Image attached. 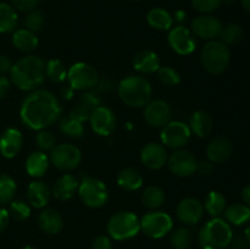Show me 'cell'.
<instances>
[{
    "label": "cell",
    "instance_id": "cell-32",
    "mask_svg": "<svg viewBox=\"0 0 250 249\" xmlns=\"http://www.w3.org/2000/svg\"><path fill=\"white\" fill-rule=\"evenodd\" d=\"M19 16L14 6L0 2V33L12 32L17 26Z\"/></svg>",
    "mask_w": 250,
    "mask_h": 249
},
{
    "label": "cell",
    "instance_id": "cell-47",
    "mask_svg": "<svg viewBox=\"0 0 250 249\" xmlns=\"http://www.w3.org/2000/svg\"><path fill=\"white\" fill-rule=\"evenodd\" d=\"M197 172L200 176H210L214 172V164L210 160H202L198 161Z\"/></svg>",
    "mask_w": 250,
    "mask_h": 249
},
{
    "label": "cell",
    "instance_id": "cell-50",
    "mask_svg": "<svg viewBox=\"0 0 250 249\" xmlns=\"http://www.w3.org/2000/svg\"><path fill=\"white\" fill-rule=\"evenodd\" d=\"M10 85H11V81L4 75H0V99H2L9 93Z\"/></svg>",
    "mask_w": 250,
    "mask_h": 249
},
{
    "label": "cell",
    "instance_id": "cell-35",
    "mask_svg": "<svg viewBox=\"0 0 250 249\" xmlns=\"http://www.w3.org/2000/svg\"><path fill=\"white\" fill-rule=\"evenodd\" d=\"M45 75L50 82L62 83L67 78V71L65 65L58 59H50L45 63Z\"/></svg>",
    "mask_w": 250,
    "mask_h": 249
},
{
    "label": "cell",
    "instance_id": "cell-55",
    "mask_svg": "<svg viewBox=\"0 0 250 249\" xmlns=\"http://www.w3.org/2000/svg\"><path fill=\"white\" fill-rule=\"evenodd\" d=\"M172 17H173V21L178 22V23L181 24L182 22L186 21V19H187V15H186V11H183V10H177Z\"/></svg>",
    "mask_w": 250,
    "mask_h": 249
},
{
    "label": "cell",
    "instance_id": "cell-5",
    "mask_svg": "<svg viewBox=\"0 0 250 249\" xmlns=\"http://www.w3.org/2000/svg\"><path fill=\"white\" fill-rule=\"evenodd\" d=\"M229 59L231 53L229 45L221 41H209L203 46L200 60L205 70L211 75H220L224 72L229 66Z\"/></svg>",
    "mask_w": 250,
    "mask_h": 249
},
{
    "label": "cell",
    "instance_id": "cell-54",
    "mask_svg": "<svg viewBox=\"0 0 250 249\" xmlns=\"http://www.w3.org/2000/svg\"><path fill=\"white\" fill-rule=\"evenodd\" d=\"M242 199H243L244 204L248 205L250 208V183L247 185L246 187L243 188V190H242Z\"/></svg>",
    "mask_w": 250,
    "mask_h": 249
},
{
    "label": "cell",
    "instance_id": "cell-12",
    "mask_svg": "<svg viewBox=\"0 0 250 249\" xmlns=\"http://www.w3.org/2000/svg\"><path fill=\"white\" fill-rule=\"evenodd\" d=\"M167 43L170 48L178 55H189L197 48V41L190 29L183 24L173 27L170 29L167 36Z\"/></svg>",
    "mask_w": 250,
    "mask_h": 249
},
{
    "label": "cell",
    "instance_id": "cell-33",
    "mask_svg": "<svg viewBox=\"0 0 250 249\" xmlns=\"http://www.w3.org/2000/svg\"><path fill=\"white\" fill-rule=\"evenodd\" d=\"M165 202V193L159 186H149L144 189L142 194V203L146 208L150 210H155L160 208Z\"/></svg>",
    "mask_w": 250,
    "mask_h": 249
},
{
    "label": "cell",
    "instance_id": "cell-30",
    "mask_svg": "<svg viewBox=\"0 0 250 249\" xmlns=\"http://www.w3.org/2000/svg\"><path fill=\"white\" fill-rule=\"evenodd\" d=\"M224 214L225 219L229 224L234 225V226H241V225L247 224L250 220V208L248 205L242 204V203H236V204L227 207Z\"/></svg>",
    "mask_w": 250,
    "mask_h": 249
},
{
    "label": "cell",
    "instance_id": "cell-56",
    "mask_svg": "<svg viewBox=\"0 0 250 249\" xmlns=\"http://www.w3.org/2000/svg\"><path fill=\"white\" fill-rule=\"evenodd\" d=\"M242 6L247 12L250 14V0H242Z\"/></svg>",
    "mask_w": 250,
    "mask_h": 249
},
{
    "label": "cell",
    "instance_id": "cell-7",
    "mask_svg": "<svg viewBox=\"0 0 250 249\" xmlns=\"http://www.w3.org/2000/svg\"><path fill=\"white\" fill-rule=\"evenodd\" d=\"M78 195L83 204L92 209H98L106 204L109 190L103 181L94 177H85L78 185Z\"/></svg>",
    "mask_w": 250,
    "mask_h": 249
},
{
    "label": "cell",
    "instance_id": "cell-8",
    "mask_svg": "<svg viewBox=\"0 0 250 249\" xmlns=\"http://www.w3.org/2000/svg\"><path fill=\"white\" fill-rule=\"evenodd\" d=\"M68 84L73 90H85L93 89L97 87L99 75L94 66L87 62H76L68 68L67 78Z\"/></svg>",
    "mask_w": 250,
    "mask_h": 249
},
{
    "label": "cell",
    "instance_id": "cell-21",
    "mask_svg": "<svg viewBox=\"0 0 250 249\" xmlns=\"http://www.w3.org/2000/svg\"><path fill=\"white\" fill-rule=\"evenodd\" d=\"M51 188L43 181H33L27 188V199L29 205L37 209H43L51 199Z\"/></svg>",
    "mask_w": 250,
    "mask_h": 249
},
{
    "label": "cell",
    "instance_id": "cell-57",
    "mask_svg": "<svg viewBox=\"0 0 250 249\" xmlns=\"http://www.w3.org/2000/svg\"><path fill=\"white\" fill-rule=\"evenodd\" d=\"M244 236H246L247 241H248L250 243V224L246 227V229H244Z\"/></svg>",
    "mask_w": 250,
    "mask_h": 249
},
{
    "label": "cell",
    "instance_id": "cell-37",
    "mask_svg": "<svg viewBox=\"0 0 250 249\" xmlns=\"http://www.w3.org/2000/svg\"><path fill=\"white\" fill-rule=\"evenodd\" d=\"M220 38H221L222 43H225L226 45H233L243 38V29L239 24L229 23L227 26L222 27Z\"/></svg>",
    "mask_w": 250,
    "mask_h": 249
},
{
    "label": "cell",
    "instance_id": "cell-27",
    "mask_svg": "<svg viewBox=\"0 0 250 249\" xmlns=\"http://www.w3.org/2000/svg\"><path fill=\"white\" fill-rule=\"evenodd\" d=\"M146 21L151 28L156 31H170L173 24V17L167 10L155 7L146 15Z\"/></svg>",
    "mask_w": 250,
    "mask_h": 249
},
{
    "label": "cell",
    "instance_id": "cell-17",
    "mask_svg": "<svg viewBox=\"0 0 250 249\" xmlns=\"http://www.w3.org/2000/svg\"><path fill=\"white\" fill-rule=\"evenodd\" d=\"M203 214H204V207L202 202L194 197L183 198L176 208L177 219L187 226H193L200 222Z\"/></svg>",
    "mask_w": 250,
    "mask_h": 249
},
{
    "label": "cell",
    "instance_id": "cell-11",
    "mask_svg": "<svg viewBox=\"0 0 250 249\" xmlns=\"http://www.w3.org/2000/svg\"><path fill=\"white\" fill-rule=\"evenodd\" d=\"M82 160L81 150L73 144H59L50 151V161L61 171H72Z\"/></svg>",
    "mask_w": 250,
    "mask_h": 249
},
{
    "label": "cell",
    "instance_id": "cell-4",
    "mask_svg": "<svg viewBox=\"0 0 250 249\" xmlns=\"http://www.w3.org/2000/svg\"><path fill=\"white\" fill-rule=\"evenodd\" d=\"M233 232L229 222L220 217H212L203 225L198 233L202 249H225L231 244Z\"/></svg>",
    "mask_w": 250,
    "mask_h": 249
},
{
    "label": "cell",
    "instance_id": "cell-16",
    "mask_svg": "<svg viewBox=\"0 0 250 249\" xmlns=\"http://www.w3.org/2000/svg\"><path fill=\"white\" fill-rule=\"evenodd\" d=\"M222 23L219 19L211 15H200L190 23V31L194 36L204 41H214L222 31Z\"/></svg>",
    "mask_w": 250,
    "mask_h": 249
},
{
    "label": "cell",
    "instance_id": "cell-34",
    "mask_svg": "<svg viewBox=\"0 0 250 249\" xmlns=\"http://www.w3.org/2000/svg\"><path fill=\"white\" fill-rule=\"evenodd\" d=\"M17 185L14 178L6 173H0V205L9 204L14 200Z\"/></svg>",
    "mask_w": 250,
    "mask_h": 249
},
{
    "label": "cell",
    "instance_id": "cell-58",
    "mask_svg": "<svg viewBox=\"0 0 250 249\" xmlns=\"http://www.w3.org/2000/svg\"><path fill=\"white\" fill-rule=\"evenodd\" d=\"M233 2V0H222V4H226V5H231Z\"/></svg>",
    "mask_w": 250,
    "mask_h": 249
},
{
    "label": "cell",
    "instance_id": "cell-19",
    "mask_svg": "<svg viewBox=\"0 0 250 249\" xmlns=\"http://www.w3.org/2000/svg\"><path fill=\"white\" fill-rule=\"evenodd\" d=\"M23 137L17 128H6L0 136V154L6 159H12L21 151Z\"/></svg>",
    "mask_w": 250,
    "mask_h": 249
},
{
    "label": "cell",
    "instance_id": "cell-20",
    "mask_svg": "<svg viewBox=\"0 0 250 249\" xmlns=\"http://www.w3.org/2000/svg\"><path fill=\"white\" fill-rule=\"evenodd\" d=\"M233 151V144L227 137H216L209 143L207 148L208 160L212 164H222L229 160Z\"/></svg>",
    "mask_w": 250,
    "mask_h": 249
},
{
    "label": "cell",
    "instance_id": "cell-46",
    "mask_svg": "<svg viewBox=\"0 0 250 249\" xmlns=\"http://www.w3.org/2000/svg\"><path fill=\"white\" fill-rule=\"evenodd\" d=\"M11 2L12 6L15 7V10L29 12L32 11V10H36L39 0H11Z\"/></svg>",
    "mask_w": 250,
    "mask_h": 249
},
{
    "label": "cell",
    "instance_id": "cell-15",
    "mask_svg": "<svg viewBox=\"0 0 250 249\" xmlns=\"http://www.w3.org/2000/svg\"><path fill=\"white\" fill-rule=\"evenodd\" d=\"M89 122L93 131L102 137L110 136L117 126L115 112L110 107L102 106V105L90 112Z\"/></svg>",
    "mask_w": 250,
    "mask_h": 249
},
{
    "label": "cell",
    "instance_id": "cell-38",
    "mask_svg": "<svg viewBox=\"0 0 250 249\" xmlns=\"http://www.w3.org/2000/svg\"><path fill=\"white\" fill-rule=\"evenodd\" d=\"M170 243L175 249H188L192 243V233L186 227H180L171 233Z\"/></svg>",
    "mask_w": 250,
    "mask_h": 249
},
{
    "label": "cell",
    "instance_id": "cell-28",
    "mask_svg": "<svg viewBox=\"0 0 250 249\" xmlns=\"http://www.w3.org/2000/svg\"><path fill=\"white\" fill-rule=\"evenodd\" d=\"M49 167V158L43 151H33L26 160V171L32 177H42Z\"/></svg>",
    "mask_w": 250,
    "mask_h": 249
},
{
    "label": "cell",
    "instance_id": "cell-24",
    "mask_svg": "<svg viewBox=\"0 0 250 249\" xmlns=\"http://www.w3.org/2000/svg\"><path fill=\"white\" fill-rule=\"evenodd\" d=\"M38 226L44 233L58 234L63 227V220L60 212L51 208H46L39 214Z\"/></svg>",
    "mask_w": 250,
    "mask_h": 249
},
{
    "label": "cell",
    "instance_id": "cell-23",
    "mask_svg": "<svg viewBox=\"0 0 250 249\" xmlns=\"http://www.w3.org/2000/svg\"><path fill=\"white\" fill-rule=\"evenodd\" d=\"M160 58L158 54L151 50H142L137 53L133 58V67L143 75L158 72L160 68Z\"/></svg>",
    "mask_w": 250,
    "mask_h": 249
},
{
    "label": "cell",
    "instance_id": "cell-22",
    "mask_svg": "<svg viewBox=\"0 0 250 249\" xmlns=\"http://www.w3.org/2000/svg\"><path fill=\"white\" fill-rule=\"evenodd\" d=\"M78 181L75 176L65 173L54 182L51 187V195L60 202L70 200L78 189Z\"/></svg>",
    "mask_w": 250,
    "mask_h": 249
},
{
    "label": "cell",
    "instance_id": "cell-3",
    "mask_svg": "<svg viewBox=\"0 0 250 249\" xmlns=\"http://www.w3.org/2000/svg\"><path fill=\"white\" fill-rule=\"evenodd\" d=\"M117 93L127 106L144 107L151 100L153 88L143 76H127L117 85Z\"/></svg>",
    "mask_w": 250,
    "mask_h": 249
},
{
    "label": "cell",
    "instance_id": "cell-48",
    "mask_svg": "<svg viewBox=\"0 0 250 249\" xmlns=\"http://www.w3.org/2000/svg\"><path fill=\"white\" fill-rule=\"evenodd\" d=\"M93 249H112V242L107 236H98L93 241Z\"/></svg>",
    "mask_w": 250,
    "mask_h": 249
},
{
    "label": "cell",
    "instance_id": "cell-59",
    "mask_svg": "<svg viewBox=\"0 0 250 249\" xmlns=\"http://www.w3.org/2000/svg\"><path fill=\"white\" fill-rule=\"evenodd\" d=\"M22 249H36V248H34V247H32V246H26V247H23Z\"/></svg>",
    "mask_w": 250,
    "mask_h": 249
},
{
    "label": "cell",
    "instance_id": "cell-9",
    "mask_svg": "<svg viewBox=\"0 0 250 249\" xmlns=\"http://www.w3.org/2000/svg\"><path fill=\"white\" fill-rule=\"evenodd\" d=\"M173 227V221L167 212L150 211L141 220V231L150 238H163L170 233Z\"/></svg>",
    "mask_w": 250,
    "mask_h": 249
},
{
    "label": "cell",
    "instance_id": "cell-2",
    "mask_svg": "<svg viewBox=\"0 0 250 249\" xmlns=\"http://www.w3.org/2000/svg\"><path fill=\"white\" fill-rule=\"evenodd\" d=\"M45 62L36 55H28L12 63L10 81L19 89L33 92L39 89L45 81Z\"/></svg>",
    "mask_w": 250,
    "mask_h": 249
},
{
    "label": "cell",
    "instance_id": "cell-43",
    "mask_svg": "<svg viewBox=\"0 0 250 249\" xmlns=\"http://www.w3.org/2000/svg\"><path fill=\"white\" fill-rule=\"evenodd\" d=\"M192 5L203 15H209L221 6L222 0H192Z\"/></svg>",
    "mask_w": 250,
    "mask_h": 249
},
{
    "label": "cell",
    "instance_id": "cell-1",
    "mask_svg": "<svg viewBox=\"0 0 250 249\" xmlns=\"http://www.w3.org/2000/svg\"><path fill=\"white\" fill-rule=\"evenodd\" d=\"M61 105L56 95L45 89L29 93L20 107L22 124L34 131H42L53 126L61 116Z\"/></svg>",
    "mask_w": 250,
    "mask_h": 249
},
{
    "label": "cell",
    "instance_id": "cell-41",
    "mask_svg": "<svg viewBox=\"0 0 250 249\" xmlns=\"http://www.w3.org/2000/svg\"><path fill=\"white\" fill-rule=\"evenodd\" d=\"M24 24L26 28L31 32H39L43 29L44 24H45V16L39 10H32L27 14L26 19H24Z\"/></svg>",
    "mask_w": 250,
    "mask_h": 249
},
{
    "label": "cell",
    "instance_id": "cell-45",
    "mask_svg": "<svg viewBox=\"0 0 250 249\" xmlns=\"http://www.w3.org/2000/svg\"><path fill=\"white\" fill-rule=\"evenodd\" d=\"M90 112H92V111H90L89 109H87V107L83 106V105L78 104V105H76V106L73 107L72 110H71L70 116L73 117L75 120H77V121L82 122V124H83V122H85V121H88V120H89Z\"/></svg>",
    "mask_w": 250,
    "mask_h": 249
},
{
    "label": "cell",
    "instance_id": "cell-18",
    "mask_svg": "<svg viewBox=\"0 0 250 249\" xmlns=\"http://www.w3.org/2000/svg\"><path fill=\"white\" fill-rule=\"evenodd\" d=\"M167 150L161 143L150 142L141 151V161L149 170H159L167 164Z\"/></svg>",
    "mask_w": 250,
    "mask_h": 249
},
{
    "label": "cell",
    "instance_id": "cell-36",
    "mask_svg": "<svg viewBox=\"0 0 250 249\" xmlns=\"http://www.w3.org/2000/svg\"><path fill=\"white\" fill-rule=\"evenodd\" d=\"M59 129L61 131V133L71 137V138H81L84 133V127H83L82 122L77 121L73 117H71L70 115L60 120Z\"/></svg>",
    "mask_w": 250,
    "mask_h": 249
},
{
    "label": "cell",
    "instance_id": "cell-44",
    "mask_svg": "<svg viewBox=\"0 0 250 249\" xmlns=\"http://www.w3.org/2000/svg\"><path fill=\"white\" fill-rule=\"evenodd\" d=\"M80 104L85 106L87 109H89L90 111H93L94 109H97L98 106H100V98L98 97L95 93L93 92H83L80 97Z\"/></svg>",
    "mask_w": 250,
    "mask_h": 249
},
{
    "label": "cell",
    "instance_id": "cell-53",
    "mask_svg": "<svg viewBox=\"0 0 250 249\" xmlns=\"http://www.w3.org/2000/svg\"><path fill=\"white\" fill-rule=\"evenodd\" d=\"M97 88L100 90V92H109V90L112 89V83L110 82L109 80L98 81Z\"/></svg>",
    "mask_w": 250,
    "mask_h": 249
},
{
    "label": "cell",
    "instance_id": "cell-25",
    "mask_svg": "<svg viewBox=\"0 0 250 249\" xmlns=\"http://www.w3.org/2000/svg\"><path fill=\"white\" fill-rule=\"evenodd\" d=\"M214 122L210 115L203 110H197L193 112L189 120V129L193 134L199 138H207L212 131Z\"/></svg>",
    "mask_w": 250,
    "mask_h": 249
},
{
    "label": "cell",
    "instance_id": "cell-6",
    "mask_svg": "<svg viewBox=\"0 0 250 249\" xmlns=\"http://www.w3.org/2000/svg\"><path fill=\"white\" fill-rule=\"evenodd\" d=\"M109 236L115 241H126L133 238L141 231V220L134 212L119 211L107 221Z\"/></svg>",
    "mask_w": 250,
    "mask_h": 249
},
{
    "label": "cell",
    "instance_id": "cell-39",
    "mask_svg": "<svg viewBox=\"0 0 250 249\" xmlns=\"http://www.w3.org/2000/svg\"><path fill=\"white\" fill-rule=\"evenodd\" d=\"M9 214L17 221H24L31 216V205L21 199L12 200L10 203Z\"/></svg>",
    "mask_w": 250,
    "mask_h": 249
},
{
    "label": "cell",
    "instance_id": "cell-51",
    "mask_svg": "<svg viewBox=\"0 0 250 249\" xmlns=\"http://www.w3.org/2000/svg\"><path fill=\"white\" fill-rule=\"evenodd\" d=\"M10 221V214L5 208H0V233L5 231Z\"/></svg>",
    "mask_w": 250,
    "mask_h": 249
},
{
    "label": "cell",
    "instance_id": "cell-49",
    "mask_svg": "<svg viewBox=\"0 0 250 249\" xmlns=\"http://www.w3.org/2000/svg\"><path fill=\"white\" fill-rule=\"evenodd\" d=\"M231 244L232 247H233L234 249H246L247 246L249 244V242L247 241L246 236H242V234H238V236L236 237H232V241H231Z\"/></svg>",
    "mask_w": 250,
    "mask_h": 249
},
{
    "label": "cell",
    "instance_id": "cell-52",
    "mask_svg": "<svg viewBox=\"0 0 250 249\" xmlns=\"http://www.w3.org/2000/svg\"><path fill=\"white\" fill-rule=\"evenodd\" d=\"M12 67V62L7 56L0 55V75H5V73L10 72Z\"/></svg>",
    "mask_w": 250,
    "mask_h": 249
},
{
    "label": "cell",
    "instance_id": "cell-31",
    "mask_svg": "<svg viewBox=\"0 0 250 249\" xmlns=\"http://www.w3.org/2000/svg\"><path fill=\"white\" fill-rule=\"evenodd\" d=\"M204 210L212 217H219L224 214L226 209V198L224 194L216 190H211L209 194L205 197L204 200Z\"/></svg>",
    "mask_w": 250,
    "mask_h": 249
},
{
    "label": "cell",
    "instance_id": "cell-40",
    "mask_svg": "<svg viewBox=\"0 0 250 249\" xmlns=\"http://www.w3.org/2000/svg\"><path fill=\"white\" fill-rule=\"evenodd\" d=\"M159 81L166 87H175L181 82V76L177 70L170 66H160L158 70Z\"/></svg>",
    "mask_w": 250,
    "mask_h": 249
},
{
    "label": "cell",
    "instance_id": "cell-29",
    "mask_svg": "<svg viewBox=\"0 0 250 249\" xmlns=\"http://www.w3.org/2000/svg\"><path fill=\"white\" fill-rule=\"evenodd\" d=\"M12 44L15 48L23 53H31L38 46V37L34 32L28 31L27 28L17 29L12 36Z\"/></svg>",
    "mask_w": 250,
    "mask_h": 249
},
{
    "label": "cell",
    "instance_id": "cell-10",
    "mask_svg": "<svg viewBox=\"0 0 250 249\" xmlns=\"http://www.w3.org/2000/svg\"><path fill=\"white\" fill-rule=\"evenodd\" d=\"M190 136L192 132L188 124L181 121H170L161 128L160 139L164 146L178 150L189 143Z\"/></svg>",
    "mask_w": 250,
    "mask_h": 249
},
{
    "label": "cell",
    "instance_id": "cell-14",
    "mask_svg": "<svg viewBox=\"0 0 250 249\" xmlns=\"http://www.w3.org/2000/svg\"><path fill=\"white\" fill-rule=\"evenodd\" d=\"M172 109L165 100H150L144 106V120L146 124L154 128H163L171 121Z\"/></svg>",
    "mask_w": 250,
    "mask_h": 249
},
{
    "label": "cell",
    "instance_id": "cell-26",
    "mask_svg": "<svg viewBox=\"0 0 250 249\" xmlns=\"http://www.w3.org/2000/svg\"><path fill=\"white\" fill-rule=\"evenodd\" d=\"M117 185L127 192L138 190L143 186V176L137 168L125 167L117 175Z\"/></svg>",
    "mask_w": 250,
    "mask_h": 249
},
{
    "label": "cell",
    "instance_id": "cell-13",
    "mask_svg": "<svg viewBox=\"0 0 250 249\" xmlns=\"http://www.w3.org/2000/svg\"><path fill=\"white\" fill-rule=\"evenodd\" d=\"M167 165L171 172L177 177H189L197 172L198 160L190 151L178 149L168 156Z\"/></svg>",
    "mask_w": 250,
    "mask_h": 249
},
{
    "label": "cell",
    "instance_id": "cell-42",
    "mask_svg": "<svg viewBox=\"0 0 250 249\" xmlns=\"http://www.w3.org/2000/svg\"><path fill=\"white\" fill-rule=\"evenodd\" d=\"M36 144L39 150L45 153V151H51L56 146V138L51 132L46 129L38 131L36 136Z\"/></svg>",
    "mask_w": 250,
    "mask_h": 249
}]
</instances>
